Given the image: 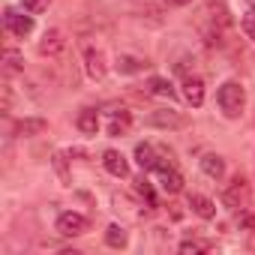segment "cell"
<instances>
[{"mask_svg":"<svg viewBox=\"0 0 255 255\" xmlns=\"http://www.w3.org/2000/svg\"><path fill=\"white\" fill-rule=\"evenodd\" d=\"M216 99H219V108H222V114L228 120H237L243 114V108H246V90H243L240 81H225L219 87Z\"/></svg>","mask_w":255,"mask_h":255,"instance_id":"1","label":"cell"},{"mask_svg":"<svg viewBox=\"0 0 255 255\" xmlns=\"http://www.w3.org/2000/svg\"><path fill=\"white\" fill-rule=\"evenodd\" d=\"M249 198H252V189H249L246 177H240V174L222 189V204H225L228 210H243V207L249 204Z\"/></svg>","mask_w":255,"mask_h":255,"instance_id":"2","label":"cell"},{"mask_svg":"<svg viewBox=\"0 0 255 255\" xmlns=\"http://www.w3.org/2000/svg\"><path fill=\"white\" fill-rule=\"evenodd\" d=\"M3 27H6L12 36L24 39V36H30V33H33V15H30V12H18V9L6 6V9H3Z\"/></svg>","mask_w":255,"mask_h":255,"instance_id":"3","label":"cell"},{"mask_svg":"<svg viewBox=\"0 0 255 255\" xmlns=\"http://www.w3.org/2000/svg\"><path fill=\"white\" fill-rule=\"evenodd\" d=\"M147 123L156 126V129H183V126H189L186 114H180L177 108H156L147 117Z\"/></svg>","mask_w":255,"mask_h":255,"instance_id":"4","label":"cell"},{"mask_svg":"<svg viewBox=\"0 0 255 255\" xmlns=\"http://www.w3.org/2000/svg\"><path fill=\"white\" fill-rule=\"evenodd\" d=\"M87 228H90V222H87V216H84V213L66 210V213H60V216H57V234H63V237H81Z\"/></svg>","mask_w":255,"mask_h":255,"instance_id":"5","label":"cell"},{"mask_svg":"<svg viewBox=\"0 0 255 255\" xmlns=\"http://www.w3.org/2000/svg\"><path fill=\"white\" fill-rule=\"evenodd\" d=\"M84 69L93 81H102L108 75V60H105V51L96 48V45H87L84 48Z\"/></svg>","mask_w":255,"mask_h":255,"instance_id":"6","label":"cell"},{"mask_svg":"<svg viewBox=\"0 0 255 255\" xmlns=\"http://www.w3.org/2000/svg\"><path fill=\"white\" fill-rule=\"evenodd\" d=\"M63 51H66V33L57 30V27L45 30L42 39H39V54H42V57H57V54H63Z\"/></svg>","mask_w":255,"mask_h":255,"instance_id":"7","label":"cell"},{"mask_svg":"<svg viewBox=\"0 0 255 255\" xmlns=\"http://www.w3.org/2000/svg\"><path fill=\"white\" fill-rule=\"evenodd\" d=\"M102 165H105V171L114 174V177H126V174H129V162H126V156H123L120 150H105V153H102Z\"/></svg>","mask_w":255,"mask_h":255,"instance_id":"8","label":"cell"},{"mask_svg":"<svg viewBox=\"0 0 255 255\" xmlns=\"http://www.w3.org/2000/svg\"><path fill=\"white\" fill-rule=\"evenodd\" d=\"M156 174H159V186H162V192L177 195V192L183 189V177H180V171H174V168H168V165H159Z\"/></svg>","mask_w":255,"mask_h":255,"instance_id":"9","label":"cell"},{"mask_svg":"<svg viewBox=\"0 0 255 255\" xmlns=\"http://www.w3.org/2000/svg\"><path fill=\"white\" fill-rule=\"evenodd\" d=\"M183 99L192 105V108H198V105H204V81L201 78H183Z\"/></svg>","mask_w":255,"mask_h":255,"instance_id":"10","label":"cell"},{"mask_svg":"<svg viewBox=\"0 0 255 255\" xmlns=\"http://www.w3.org/2000/svg\"><path fill=\"white\" fill-rule=\"evenodd\" d=\"M45 129H48V120H42V117H24L15 123V135H24V138L42 135Z\"/></svg>","mask_w":255,"mask_h":255,"instance_id":"11","label":"cell"},{"mask_svg":"<svg viewBox=\"0 0 255 255\" xmlns=\"http://www.w3.org/2000/svg\"><path fill=\"white\" fill-rule=\"evenodd\" d=\"M135 162L144 168V171H156L159 165H165L159 156H156V150H153V144H138L135 147Z\"/></svg>","mask_w":255,"mask_h":255,"instance_id":"12","label":"cell"},{"mask_svg":"<svg viewBox=\"0 0 255 255\" xmlns=\"http://www.w3.org/2000/svg\"><path fill=\"white\" fill-rule=\"evenodd\" d=\"M204 3H207V12H210L216 27H228L231 24V9H228L225 0H204Z\"/></svg>","mask_w":255,"mask_h":255,"instance_id":"13","label":"cell"},{"mask_svg":"<svg viewBox=\"0 0 255 255\" xmlns=\"http://www.w3.org/2000/svg\"><path fill=\"white\" fill-rule=\"evenodd\" d=\"M201 171L207 177H213V180H222L225 177V159L219 153H204L201 156Z\"/></svg>","mask_w":255,"mask_h":255,"instance_id":"14","label":"cell"},{"mask_svg":"<svg viewBox=\"0 0 255 255\" xmlns=\"http://www.w3.org/2000/svg\"><path fill=\"white\" fill-rule=\"evenodd\" d=\"M189 207H192V213H198L201 219H213V216H216V204H213L207 195L192 192V195H189Z\"/></svg>","mask_w":255,"mask_h":255,"instance_id":"15","label":"cell"},{"mask_svg":"<svg viewBox=\"0 0 255 255\" xmlns=\"http://www.w3.org/2000/svg\"><path fill=\"white\" fill-rule=\"evenodd\" d=\"M18 72H24V57L15 48H6L3 51V78H12Z\"/></svg>","mask_w":255,"mask_h":255,"instance_id":"16","label":"cell"},{"mask_svg":"<svg viewBox=\"0 0 255 255\" xmlns=\"http://www.w3.org/2000/svg\"><path fill=\"white\" fill-rule=\"evenodd\" d=\"M105 243H108L111 249H123L126 243H129V234H126V228H123V225H117V222H114V225H108V228H105Z\"/></svg>","mask_w":255,"mask_h":255,"instance_id":"17","label":"cell"},{"mask_svg":"<svg viewBox=\"0 0 255 255\" xmlns=\"http://www.w3.org/2000/svg\"><path fill=\"white\" fill-rule=\"evenodd\" d=\"M144 66H147V60H141V57H132V54H120V57H117V72H123V75L141 72Z\"/></svg>","mask_w":255,"mask_h":255,"instance_id":"18","label":"cell"},{"mask_svg":"<svg viewBox=\"0 0 255 255\" xmlns=\"http://www.w3.org/2000/svg\"><path fill=\"white\" fill-rule=\"evenodd\" d=\"M78 129L84 132V135H96V129H99V117H96V111L93 108H84L81 114H78Z\"/></svg>","mask_w":255,"mask_h":255,"instance_id":"19","label":"cell"},{"mask_svg":"<svg viewBox=\"0 0 255 255\" xmlns=\"http://www.w3.org/2000/svg\"><path fill=\"white\" fill-rule=\"evenodd\" d=\"M147 93H153V96H168V99H174V87H171V81H168V78H159V75L147 78Z\"/></svg>","mask_w":255,"mask_h":255,"instance_id":"20","label":"cell"},{"mask_svg":"<svg viewBox=\"0 0 255 255\" xmlns=\"http://www.w3.org/2000/svg\"><path fill=\"white\" fill-rule=\"evenodd\" d=\"M126 129H129V111L114 114V120L108 123V135H126Z\"/></svg>","mask_w":255,"mask_h":255,"instance_id":"21","label":"cell"},{"mask_svg":"<svg viewBox=\"0 0 255 255\" xmlns=\"http://www.w3.org/2000/svg\"><path fill=\"white\" fill-rule=\"evenodd\" d=\"M240 27H243V33L249 39H255V6H246V12L240 18Z\"/></svg>","mask_w":255,"mask_h":255,"instance_id":"22","label":"cell"},{"mask_svg":"<svg viewBox=\"0 0 255 255\" xmlns=\"http://www.w3.org/2000/svg\"><path fill=\"white\" fill-rule=\"evenodd\" d=\"M51 162H54V168H57L60 180H63V183L69 186V165H66V153H60V150H57V153L51 156Z\"/></svg>","mask_w":255,"mask_h":255,"instance_id":"23","label":"cell"},{"mask_svg":"<svg viewBox=\"0 0 255 255\" xmlns=\"http://www.w3.org/2000/svg\"><path fill=\"white\" fill-rule=\"evenodd\" d=\"M213 249V243H207V240H183L180 243V252H210Z\"/></svg>","mask_w":255,"mask_h":255,"instance_id":"24","label":"cell"},{"mask_svg":"<svg viewBox=\"0 0 255 255\" xmlns=\"http://www.w3.org/2000/svg\"><path fill=\"white\" fill-rule=\"evenodd\" d=\"M48 3H51V0H21V9L30 12V15H39V12L48 9Z\"/></svg>","mask_w":255,"mask_h":255,"instance_id":"25","label":"cell"},{"mask_svg":"<svg viewBox=\"0 0 255 255\" xmlns=\"http://www.w3.org/2000/svg\"><path fill=\"white\" fill-rule=\"evenodd\" d=\"M237 225H240V231H255V216L240 210V216H237Z\"/></svg>","mask_w":255,"mask_h":255,"instance_id":"26","label":"cell"},{"mask_svg":"<svg viewBox=\"0 0 255 255\" xmlns=\"http://www.w3.org/2000/svg\"><path fill=\"white\" fill-rule=\"evenodd\" d=\"M138 192H141V195H144V198H150V201H153V189H150V183H147V180H144V177H141V180H138Z\"/></svg>","mask_w":255,"mask_h":255,"instance_id":"27","label":"cell"},{"mask_svg":"<svg viewBox=\"0 0 255 255\" xmlns=\"http://www.w3.org/2000/svg\"><path fill=\"white\" fill-rule=\"evenodd\" d=\"M168 6H186V3H192V0H165Z\"/></svg>","mask_w":255,"mask_h":255,"instance_id":"28","label":"cell"}]
</instances>
